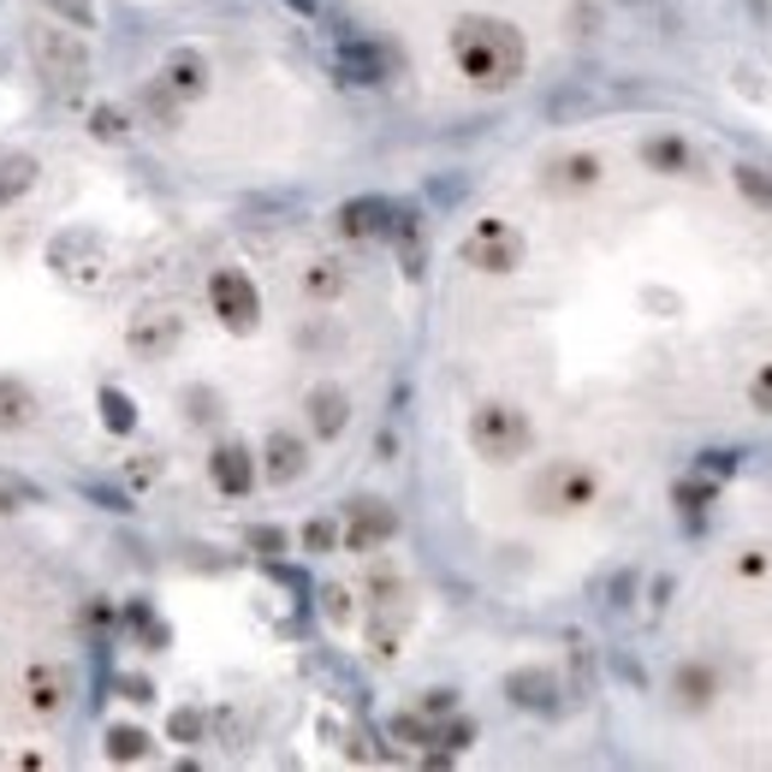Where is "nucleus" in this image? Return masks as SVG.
<instances>
[{
	"label": "nucleus",
	"instance_id": "1",
	"mask_svg": "<svg viewBox=\"0 0 772 772\" xmlns=\"http://www.w3.org/2000/svg\"><path fill=\"white\" fill-rule=\"evenodd\" d=\"M451 60L458 71L475 83V90H512L523 78V66H529V42H523L517 24L505 19H488V12H463L458 24H451Z\"/></svg>",
	"mask_w": 772,
	"mask_h": 772
},
{
	"label": "nucleus",
	"instance_id": "2",
	"mask_svg": "<svg viewBox=\"0 0 772 772\" xmlns=\"http://www.w3.org/2000/svg\"><path fill=\"white\" fill-rule=\"evenodd\" d=\"M470 446H475V458H488V463H517V458H529V446H535V422L523 416L517 404L488 399V404L470 411Z\"/></svg>",
	"mask_w": 772,
	"mask_h": 772
},
{
	"label": "nucleus",
	"instance_id": "3",
	"mask_svg": "<svg viewBox=\"0 0 772 772\" xmlns=\"http://www.w3.org/2000/svg\"><path fill=\"white\" fill-rule=\"evenodd\" d=\"M529 500H535V512H552V517L589 512V505L601 500V475H594L589 463H577V458H564V463H547V470L535 475Z\"/></svg>",
	"mask_w": 772,
	"mask_h": 772
},
{
	"label": "nucleus",
	"instance_id": "4",
	"mask_svg": "<svg viewBox=\"0 0 772 772\" xmlns=\"http://www.w3.org/2000/svg\"><path fill=\"white\" fill-rule=\"evenodd\" d=\"M31 54H36V71L54 90H83V78H90V48H83L78 31H66V24H42L31 36Z\"/></svg>",
	"mask_w": 772,
	"mask_h": 772
},
{
	"label": "nucleus",
	"instance_id": "5",
	"mask_svg": "<svg viewBox=\"0 0 772 772\" xmlns=\"http://www.w3.org/2000/svg\"><path fill=\"white\" fill-rule=\"evenodd\" d=\"M458 256H463V268H475V273H517L523 268V232L505 226L500 214H488V221L470 226V238L458 244Z\"/></svg>",
	"mask_w": 772,
	"mask_h": 772
},
{
	"label": "nucleus",
	"instance_id": "6",
	"mask_svg": "<svg viewBox=\"0 0 772 772\" xmlns=\"http://www.w3.org/2000/svg\"><path fill=\"white\" fill-rule=\"evenodd\" d=\"M209 310L226 333H256L261 327V291L244 268H214L209 280Z\"/></svg>",
	"mask_w": 772,
	"mask_h": 772
},
{
	"label": "nucleus",
	"instance_id": "7",
	"mask_svg": "<svg viewBox=\"0 0 772 772\" xmlns=\"http://www.w3.org/2000/svg\"><path fill=\"white\" fill-rule=\"evenodd\" d=\"M333 66H339L345 83H362V90H381V83H392V71H399L392 48H381V42H369V36H345L339 54H333Z\"/></svg>",
	"mask_w": 772,
	"mask_h": 772
},
{
	"label": "nucleus",
	"instance_id": "8",
	"mask_svg": "<svg viewBox=\"0 0 772 772\" xmlns=\"http://www.w3.org/2000/svg\"><path fill=\"white\" fill-rule=\"evenodd\" d=\"M184 339V315L179 310H143L137 322L125 327V351L143 357V362H161L167 351H179Z\"/></svg>",
	"mask_w": 772,
	"mask_h": 772
},
{
	"label": "nucleus",
	"instance_id": "9",
	"mask_svg": "<svg viewBox=\"0 0 772 772\" xmlns=\"http://www.w3.org/2000/svg\"><path fill=\"white\" fill-rule=\"evenodd\" d=\"M399 202H387V197H351L339 209V232L351 244H374V238H392V226H399Z\"/></svg>",
	"mask_w": 772,
	"mask_h": 772
},
{
	"label": "nucleus",
	"instance_id": "10",
	"mask_svg": "<svg viewBox=\"0 0 772 772\" xmlns=\"http://www.w3.org/2000/svg\"><path fill=\"white\" fill-rule=\"evenodd\" d=\"M392 535H399V517H392L387 500H351V512H345V547L374 552V547H387Z\"/></svg>",
	"mask_w": 772,
	"mask_h": 772
},
{
	"label": "nucleus",
	"instance_id": "11",
	"mask_svg": "<svg viewBox=\"0 0 772 772\" xmlns=\"http://www.w3.org/2000/svg\"><path fill=\"white\" fill-rule=\"evenodd\" d=\"M209 475H214V488L226 493V500H244V493L256 488V451L250 446H238V440H221L209 451Z\"/></svg>",
	"mask_w": 772,
	"mask_h": 772
},
{
	"label": "nucleus",
	"instance_id": "12",
	"mask_svg": "<svg viewBox=\"0 0 772 772\" xmlns=\"http://www.w3.org/2000/svg\"><path fill=\"white\" fill-rule=\"evenodd\" d=\"M256 470L268 475L273 488H291L303 470H310V446L298 440V434H286V428H273L268 440H261V458H256Z\"/></svg>",
	"mask_w": 772,
	"mask_h": 772
},
{
	"label": "nucleus",
	"instance_id": "13",
	"mask_svg": "<svg viewBox=\"0 0 772 772\" xmlns=\"http://www.w3.org/2000/svg\"><path fill=\"white\" fill-rule=\"evenodd\" d=\"M71 702V672L54 660H36L31 672H24V707L36 713V719H54Z\"/></svg>",
	"mask_w": 772,
	"mask_h": 772
},
{
	"label": "nucleus",
	"instance_id": "14",
	"mask_svg": "<svg viewBox=\"0 0 772 772\" xmlns=\"http://www.w3.org/2000/svg\"><path fill=\"white\" fill-rule=\"evenodd\" d=\"M155 83H161L179 108H184V101H202V96H209V60L191 54V48H179V54H167L161 71H155Z\"/></svg>",
	"mask_w": 772,
	"mask_h": 772
},
{
	"label": "nucleus",
	"instance_id": "15",
	"mask_svg": "<svg viewBox=\"0 0 772 772\" xmlns=\"http://www.w3.org/2000/svg\"><path fill=\"white\" fill-rule=\"evenodd\" d=\"M48 261L66 273V280L90 286L96 273H101V244L90 238V232H60V238L48 244Z\"/></svg>",
	"mask_w": 772,
	"mask_h": 772
},
{
	"label": "nucleus",
	"instance_id": "16",
	"mask_svg": "<svg viewBox=\"0 0 772 772\" xmlns=\"http://www.w3.org/2000/svg\"><path fill=\"white\" fill-rule=\"evenodd\" d=\"M505 695H512L517 707H529V713H552L559 707V678L547 672V665H517L512 678H505Z\"/></svg>",
	"mask_w": 772,
	"mask_h": 772
},
{
	"label": "nucleus",
	"instance_id": "17",
	"mask_svg": "<svg viewBox=\"0 0 772 772\" xmlns=\"http://www.w3.org/2000/svg\"><path fill=\"white\" fill-rule=\"evenodd\" d=\"M303 411H310V434H315V440H339L345 422H351V399H345L339 387H315L310 399H303Z\"/></svg>",
	"mask_w": 772,
	"mask_h": 772
},
{
	"label": "nucleus",
	"instance_id": "18",
	"mask_svg": "<svg viewBox=\"0 0 772 772\" xmlns=\"http://www.w3.org/2000/svg\"><path fill=\"white\" fill-rule=\"evenodd\" d=\"M672 695H678L683 713H702V707H713V695H719V672H713L707 660H683L672 672Z\"/></svg>",
	"mask_w": 772,
	"mask_h": 772
},
{
	"label": "nucleus",
	"instance_id": "19",
	"mask_svg": "<svg viewBox=\"0 0 772 772\" xmlns=\"http://www.w3.org/2000/svg\"><path fill=\"white\" fill-rule=\"evenodd\" d=\"M642 161L653 167V172H665V179H695V149L683 137H672V131H665V137H648L642 143Z\"/></svg>",
	"mask_w": 772,
	"mask_h": 772
},
{
	"label": "nucleus",
	"instance_id": "20",
	"mask_svg": "<svg viewBox=\"0 0 772 772\" xmlns=\"http://www.w3.org/2000/svg\"><path fill=\"white\" fill-rule=\"evenodd\" d=\"M601 155H589V149H577V155H559V161L547 167V184L552 191H594L601 184Z\"/></svg>",
	"mask_w": 772,
	"mask_h": 772
},
{
	"label": "nucleus",
	"instance_id": "21",
	"mask_svg": "<svg viewBox=\"0 0 772 772\" xmlns=\"http://www.w3.org/2000/svg\"><path fill=\"white\" fill-rule=\"evenodd\" d=\"M36 422V392L19 374H0V434H19Z\"/></svg>",
	"mask_w": 772,
	"mask_h": 772
},
{
	"label": "nucleus",
	"instance_id": "22",
	"mask_svg": "<svg viewBox=\"0 0 772 772\" xmlns=\"http://www.w3.org/2000/svg\"><path fill=\"white\" fill-rule=\"evenodd\" d=\"M345 286H351V273H345L339 256H315L310 268H303V298L310 303H333Z\"/></svg>",
	"mask_w": 772,
	"mask_h": 772
},
{
	"label": "nucleus",
	"instance_id": "23",
	"mask_svg": "<svg viewBox=\"0 0 772 772\" xmlns=\"http://www.w3.org/2000/svg\"><path fill=\"white\" fill-rule=\"evenodd\" d=\"M36 155H7V161H0V209H12V202L19 197H31L36 191Z\"/></svg>",
	"mask_w": 772,
	"mask_h": 772
},
{
	"label": "nucleus",
	"instance_id": "24",
	"mask_svg": "<svg viewBox=\"0 0 772 772\" xmlns=\"http://www.w3.org/2000/svg\"><path fill=\"white\" fill-rule=\"evenodd\" d=\"M96 404H101V428H108V434H131V428H137V404H131V392L101 387Z\"/></svg>",
	"mask_w": 772,
	"mask_h": 772
},
{
	"label": "nucleus",
	"instance_id": "25",
	"mask_svg": "<svg viewBox=\"0 0 772 772\" xmlns=\"http://www.w3.org/2000/svg\"><path fill=\"white\" fill-rule=\"evenodd\" d=\"M731 179H737L742 202H754V209H761V214H772V172H767V167L742 161V167H731Z\"/></svg>",
	"mask_w": 772,
	"mask_h": 772
},
{
	"label": "nucleus",
	"instance_id": "26",
	"mask_svg": "<svg viewBox=\"0 0 772 772\" xmlns=\"http://www.w3.org/2000/svg\"><path fill=\"white\" fill-rule=\"evenodd\" d=\"M108 761H149V731H137V725H113L108 731Z\"/></svg>",
	"mask_w": 772,
	"mask_h": 772
},
{
	"label": "nucleus",
	"instance_id": "27",
	"mask_svg": "<svg viewBox=\"0 0 772 772\" xmlns=\"http://www.w3.org/2000/svg\"><path fill=\"white\" fill-rule=\"evenodd\" d=\"M713 493H719V482H713V475H690V482L672 488V500H678V512H707Z\"/></svg>",
	"mask_w": 772,
	"mask_h": 772
},
{
	"label": "nucleus",
	"instance_id": "28",
	"mask_svg": "<svg viewBox=\"0 0 772 772\" xmlns=\"http://www.w3.org/2000/svg\"><path fill=\"white\" fill-rule=\"evenodd\" d=\"M90 131H96L101 143H125V137H131V120H125L120 108H96V113H90Z\"/></svg>",
	"mask_w": 772,
	"mask_h": 772
},
{
	"label": "nucleus",
	"instance_id": "29",
	"mask_svg": "<svg viewBox=\"0 0 772 772\" xmlns=\"http://www.w3.org/2000/svg\"><path fill=\"white\" fill-rule=\"evenodd\" d=\"M333 541H339V529H333L327 517L303 523V552H333Z\"/></svg>",
	"mask_w": 772,
	"mask_h": 772
},
{
	"label": "nucleus",
	"instance_id": "30",
	"mask_svg": "<svg viewBox=\"0 0 772 772\" xmlns=\"http://www.w3.org/2000/svg\"><path fill=\"white\" fill-rule=\"evenodd\" d=\"M749 404L761 416H772V362H761V369H754V381H749Z\"/></svg>",
	"mask_w": 772,
	"mask_h": 772
},
{
	"label": "nucleus",
	"instance_id": "31",
	"mask_svg": "<svg viewBox=\"0 0 772 772\" xmlns=\"http://www.w3.org/2000/svg\"><path fill=\"white\" fill-rule=\"evenodd\" d=\"M48 12H60V19H71V24H78V31H90V24H96L90 0H48Z\"/></svg>",
	"mask_w": 772,
	"mask_h": 772
},
{
	"label": "nucleus",
	"instance_id": "32",
	"mask_svg": "<svg viewBox=\"0 0 772 772\" xmlns=\"http://www.w3.org/2000/svg\"><path fill=\"white\" fill-rule=\"evenodd\" d=\"M416 713H428V719H446V713H458V690H428Z\"/></svg>",
	"mask_w": 772,
	"mask_h": 772
},
{
	"label": "nucleus",
	"instance_id": "33",
	"mask_svg": "<svg viewBox=\"0 0 772 772\" xmlns=\"http://www.w3.org/2000/svg\"><path fill=\"white\" fill-rule=\"evenodd\" d=\"M172 737H179V742H197V737H202V713H197V707H179V713H172Z\"/></svg>",
	"mask_w": 772,
	"mask_h": 772
},
{
	"label": "nucleus",
	"instance_id": "34",
	"mask_svg": "<svg viewBox=\"0 0 772 772\" xmlns=\"http://www.w3.org/2000/svg\"><path fill=\"white\" fill-rule=\"evenodd\" d=\"M731 470H737V451H702V475L719 482V475H731Z\"/></svg>",
	"mask_w": 772,
	"mask_h": 772
},
{
	"label": "nucleus",
	"instance_id": "35",
	"mask_svg": "<svg viewBox=\"0 0 772 772\" xmlns=\"http://www.w3.org/2000/svg\"><path fill=\"white\" fill-rule=\"evenodd\" d=\"M24 500H36V493H31V488H19V482H0V517H7V512H19Z\"/></svg>",
	"mask_w": 772,
	"mask_h": 772
},
{
	"label": "nucleus",
	"instance_id": "36",
	"mask_svg": "<svg viewBox=\"0 0 772 772\" xmlns=\"http://www.w3.org/2000/svg\"><path fill=\"white\" fill-rule=\"evenodd\" d=\"M155 470H161V463H155V458H131L125 482H131V488H149V482H155Z\"/></svg>",
	"mask_w": 772,
	"mask_h": 772
},
{
	"label": "nucleus",
	"instance_id": "37",
	"mask_svg": "<svg viewBox=\"0 0 772 772\" xmlns=\"http://www.w3.org/2000/svg\"><path fill=\"white\" fill-rule=\"evenodd\" d=\"M322 601H327V618H333V624H345V618H351V594H345V589H327Z\"/></svg>",
	"mask_w": 772,
	"mask_h": 772
},
{
	"label": "nucleus",
	"instance_id": "38",
	"mask_svg": "<svg viewBox=\"0 0 772 772\" xmlns=\"http://www.w3.org/2000/svg\"><path fill=\"white\" fill-rule=\"evenodd\" d=\"M250 547L256 552H286V535L280 529H250Z\"/></svg>",
	"mask_w": 772,
	"mask_h": 772
},
{
	"label": "nucleus",
	"instance_id": "39",
	"mask_svg": "<svg viewBox=\"0 0 772 772\" xmlns=\"http://www.w3.org/2000/svg\"><path fill=\"white\" fill-rule=\"evenodd\" d=\"M737 571H742V577H761V571H767V552H749V559H742Z\"/></svg>",
	"mask_w": 772,
	"mask_h": 772
},
{
	"label": "nucleus",
	"instance_id": "40",
	"mask_svg": "<svg viewBox=\"0 0 772 772\" xmlns=\"http://www.w3.org/2000/svg\"><path fill=\"white\" fill-rule=\"evenodd\" d=\"M291 7H298V12H315V0H291Z\"/></svg>",
	"mask_w": 772,
	"mask_h": 772
}]
</instances>
